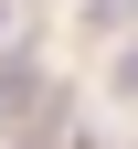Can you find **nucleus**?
Instances as JSON below:
<instances>
[{"instance_id": "nucleus-4", "label": "nucleus", "mask_w": 138, "mask_h": 149, "mask_svg": "<svg viewBox=\"0 0 138 149\" xmlns=\"http://www.w3.org/2000/svg\"><path fill=\"white\" fill-rule=\"evenodd\" d=\"M128 85H138V53H128Z\"/></svg>"}, {"instance_id": "nucleus-3", "label": "nucleus", "mask_w": 138, "mask_h": 149, "mask_svg": "<svg viewBox=\"0 0 138 149\" xmlns=\"http://www.w3.org/2000/svg\"><path fill=\"white\" fill-rule=\"evenodd\" d=\"M0 53H11V0H0Z\"/></svg>"}, {"instance_id": "nucleus-2", "label": "nucleus", "mask_w": 138, "mask_h": 149, "mask_svg": "<svg viewBox=\"0 0 138 149\" xmlns=\"http://www.w3.org/2000/svg\"><path fill=\"white\" fill-rule=\"evenodd\" d=\"M85 11H96V22H138V0H85Z\"/></svg>"}, {"instance_id": "nucleus-1", "label": "nucleus", "mask_w": 138, "mask_h": 149, "mask_svg": "<svg viewBox=\"0 0 138 149\" xmlns=\"http://www.w3.org/2000/svg\"><path fill=\"white\" fill-rule=\"evenodd\" d=\"M21 107H43V74H32V64H0V128L21 117Z\"/></svg>"}]
</instances>
